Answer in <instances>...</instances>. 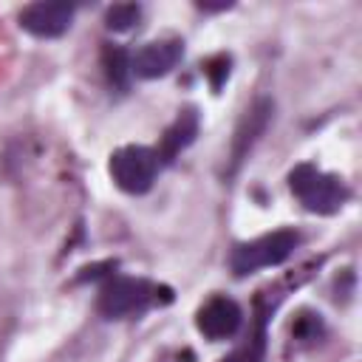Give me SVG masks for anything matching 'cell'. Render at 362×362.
Segmentation results:
<instances>
[{"mask_svg":"<svg viewBox=\"0 0 362 362\" xmlns=\"http://www.w3.org/2000/svg\"><path fill=\"white\" fill-rule=\"evenodd\" d=\"M291 331H294L297 339L311 342V339H317V337L322 334V322H320V317H314V314H300V320L294 322Z\"/></svg>","mask_w":362,"mask_h":362,"instance_id":"13","label":"cell"},{"mask_svg":"<svg viewBox=\"0 0 362 362\" xmlns=\"http://www.w3.org/2000/svg\"><path fill=\"white\" fill-rule=\"evenodd\" d=\"M288 187L297 201L317 215H334L348 201V187L342 184V178L328 175L311 164H297L288 173Z\"/></svg>","mask_w":362,"mask_h":362,"instance_id":"1","label":"cell"},{"mask_svg":"<svg viewBox=\"0 0 362 362\" xmlns=\"http://www.w3.org/2000/svg\"><path fill=\"white\" fill-rule=\"evenodd\" d=\"M269 116H272V102H269V99H260L252 110H246V116H243V122H240V127H238V136H235V147H232V161H235V164L246 156V150H249V147L255 144V139L263 133Z\"/></svg>","mask_w":362,"mask_h":362,"instance_id":"9","label":"cell"},{"mask_svg":"<svg viewBox=\"0 0 362 362\" xmlns=\"http://www.w3.org/2000/svg\"><path fill=\"white\" fill-rule=\"evenodd\" d=\"M158 167H161V161H158L156 150L144 147V144H127L110 156V178L119 189H124L130 195L147 192L156 181Z\"/></svg>","mask_w":362,"mask_h":362,"instance_id":"3","label":"cell"},{"mask_svg":"<svg viewBox=\"0 0 362 362\" xmlns=\"http://www.w3.org/2000/svg\"><path fill=\"white\" fill-rule=\"evenodd\" d=\"M184 54V42L181 40H156L141 45L133 57H130V74L141 76V79H158L164 74H170L178 59Z\"/></svg>","mask_w":362,"mask_h":362,"instance_id":"7","label":"cell"},{"mask_svg":"<svg viewBox=\"0 0 362 362\" xmlns=\"http://www.w3.org/2000/svg\"><path fill=\"white\" fill-rule=\"evenodd\" d=\"M243 322V311L235 300L229 297H212L209 303H204L198 308V317H195V325L198 331L212 339V342H221V339H229L238 334Z\"/></svg>","mask_w":362,"mask_h":362,"instance_id":"6","label":"cell"},{"mask_svg":"<svg viewBox=\"0 0 362 362\" xmlns=\"http://www.w3.org/2000/svg\"><path fill=\"white\" fill-rule=\"evenodd\" d=\"M198 8H204V11H223V8H232V3L226 0V3H198Z\"/></svg>","mask_w":362,"mask_h":362,"instance_id":"15","label":"cell"},{"mask_svg":"<svg viewBox=\"0 0 362 362\" xmlns=\"http://www.w3.org/2000/svg\"><path fill=\"white\" fill-rule=\"evenodd\" d=\"M300 243V235L291 229H277L269 232L263 238H255L249 243H238L229 255V266L238 277H246L257 269H269V266H280Z\"/></svg>","mask_w":362,"mask_h":362,"instance_id":"2","label":"cell"},{"mask_svg":"<svg viewBox=\"0 0 362 362\" xmlns=\"http://www.w3.org/2000/svg\"><path fill=\"white\" fill-rule=\"evenodd\" d=\"M204 74L209 76V82H212V88L218 90L221 88V82L229 76V57H223V54H218V57H212L206 65H204Z\"/></svg>","mask_w":362,"mask_h":362,"instance_id":"14","label":"cell"},{"mask_svg":"<svg viewBox=\"0 0 362 362\" xmlns=\"http://www.w3.org/2000/svg\"><path fill=\"white\" fill-rule=\"evenodd\" d=\"M102 62H105L107 79H110L116 88H127V79H130V57L124 54V48L107 45L105 54H102Z\"/></svg>","mask_w":362,"mask_h":362,"instance_id":"10","label":"cell"},{"mask_svg":"<svg viewBox=\"0 0 362 362\" xmlns=\"http://www.w3.org/2000/svg\"><path fill=\"white\" fill-rule=\"evenodd\" d=\"M158 286L141 277H113L99 291V314L107 320H122L130 314H141L150 303L158 300Z\"/></svg>","mask_w":362,"mask_h":362,"instance_id":"4","label":"cell"},{"mask_svg":"<svg viewBox=\"0 0 362 362\" xmlns=\"http://www.w3.org/2000/svg\"><path fill=\"white\" fill-rule=\"evenodd\" d=\"M198 136V116H195V110H184L167 130H164V136H161V144H158V150H156V156H158V161H173L181 150H187L189 144H192V139Z\"/></svg>","mask_w":362,"mask_h":362,"instance_id":"8","label":"cell"},{"mask_svg":"<svg viewBox=\"0 0 362 362\" xmlns=\"http://www.w3.org/2000/svg\"><path fill=\"white\" fill-rule=\"evenodd\" d=\"M263 354H266V334H263V320H260L255 334H252V339H246L240 348H235L221 362H263Z\"/></svg>","mask_w":362,"mask_h":362,"instance_id":"11","label":"cell"},{"mask_svg":"<svg viewBox=\"0 0 362 362\" xmlns=\"http://www.w3.org/2000/svg\"><path fill=\"white\" fill-rule=\"evenodd\" d=\"M139 14H141V8L136 3H116L105 11V25L110 31H127L139 20Z\"/></svg>","mask_w":362,"mask_h":362,"instance_id":"12","label":"cell"},{"mask_svg":"<svg viewBox=\"0 0 362 362\" xmlns=\"http://www.w3.org/2000/svg\"><path fill=\"white\" fill-rule=\"evenodd\" d=\"M74 20V6L65 0H42V3H31L20 11V25L34 34V37H62L71 28Z\"/></svg>","mask_w":362,"mask_h":362,"instance_id":"5","label":"cell"}]
</instances>
